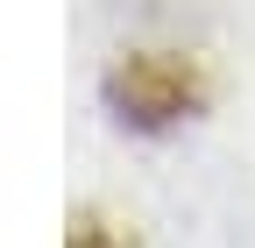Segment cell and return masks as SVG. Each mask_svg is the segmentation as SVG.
<instances>
[{
  "mask_svg": "<svg viewBox=\"0 0 255 248\" xmlns=\"http://www.w3.org/2000/svg\"><path fill=\"white\" fill-rule=\"evenodd\" d=\"M107 107L128 128L163 135V128H177V121H191L206 107V71L177 50H128L107 71Z\"/></svg>",
  "mask_w": 255,
  "mask_h": 248,
  "instance_id": "6da1fadb",
  "label": "cell"
},
{
  "mask_svg": "<svg viewBox=\"0 0 255 248\" xmlns=\"http://www.w3.org/2000/svg\"><path fill=\"white\" fill-rule=\"evenodd\" d=\"M64 248H128L107 220H71V241H64Z\"/></svg>",
  "mask_w": 255,
  "mask_h": 248,
  "instance_id": "7a4b0ae2",
  "label": "cell"
}]
</instances>
